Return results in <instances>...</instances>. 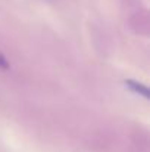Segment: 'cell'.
Segmentation results:
<instances>
[{
    "label": "cell",
    "mask_w": 150,
    "mask_h": 152,
    "mask_svg": "<svg viewBox=\"0 0 150 152\" xmlns=\"http://www.w3.org/2000/svg\"><path fill=\"white\" fill-rule=\"evenodd\" d=\"M125 84L130 87V90L131 92H134L136 95H138V96H143V98H147L149 96V92H147V87L144 86V84H141V83H137V81H133V80H128V81H125Z\"/></svg>",
    "instance_id": "cell-1"
},
{
    "label": "cell",
    "mask_w": 150,
    "mask_h": 152,
    "mask_svg": "<svg viewBox=\"0 0 150 152\" xmlns=\"http://www.w3.org/2000/svg\"><path fill=\"white\" fill-rule=\"evenodd\" d=\"M7 66H9V64H7L6 58L3 55H0V68H7Z\"/></svg>",
    "instance_id": "cell-2"
}]
</instances>
